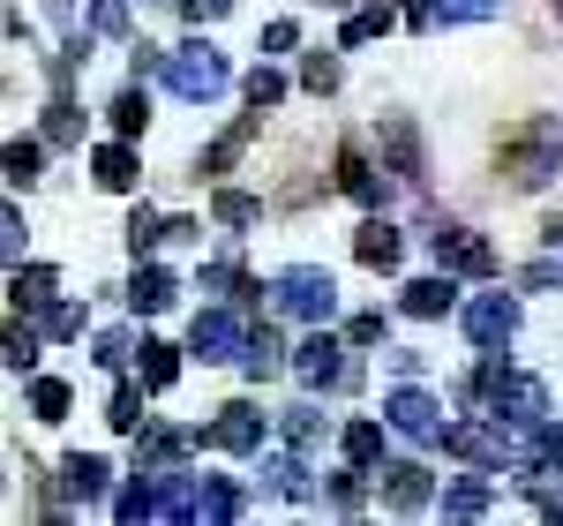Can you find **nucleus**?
<instances>
[{
    "label": "nucleus",
    "mask_w": 563,
    "mask_h": 526,
    "mask_svg": "<svg viewBox=\"0 0 563 526\" xmlns=\"http://www.w3.org/2000/svg\"><path fill=\"white\" fill-rule=\"evenodd\" d=\"M180 302V278L166 271L158 256H135V278H129V308L135 316H166Z\"/></svg>",
    "instance_id": "dca6fc26"
},
{
    "label": "nucleus",
    "mask_w": 563,
    "mask_h": 526,
    "mask_svg": "<svg viewBox=\"0 0 563 526\" xmlns=\"http://www.w3.org/2000/svg\"><path fill=\"white\" fill-rule=\"evenodd\" d=\"M353 256H361V271H398V263H406V233H398L384 211H368L361 233H353Z\"/></svg>",
    "instance_id": "f3484780"
},
{
    "label": "nucleus",
    "mask_w": 563,
    "mask_h": 526,
    "mask_svg": "<svg viewBox=\"0 0 563 526\" xmlns=\"http://www.w3.org/2000/svg\"><path fill=\"white\" fill-rule=\"evenodd\" d=\"M23 256H31V219L15 196H0V271H15Z\"/></svg>",
    "instance_id": "f704fd0d"
},
{
    "label": "nucleus",
    "mask_w": 563,
    "mask_h": 526,
    "mask_svg": "<svg viewBox=\"0 0 563 526\" xmlns=\"http://www.w3.org/2000/svg\"><path fill=\"white\" fill-rule=\"evenodd\" d=\"M286 76H278V68H271V61H256V68H249V76H241V98H249V106H256V113H278V106H286Z\"/></svg>",
    "instance_id": "c9c22d12"
},
{
    "label": "nucleus",
    "mask_w": 563,
    "mask_h": 526,
    "mask_svg": "<svg viewBox=\"0 0 563 526\" xmlns=\"http://www.w3.org/2000/svg\"><path fill=\"white\" fill-rule=\"evenodd\" d=\"M90 180H98L106 196H135V180H143V158H135L129 135H113V143H98V151H90Z\"/></svg>",
    "instance_id": "4468645a"
},
{
    "label": "nucleus",
    "mask_w": 563,
    "mask_h": 526,
    "mask_svg": "<svg viewBox=\"0 0 563 526\" xmlns=\"http://www.w3.org/2000/svg\"><path fill=\"white\" fill-rule=\"evenodd\" d=\"M376 489H384V512H429V504H435V474L421 467V459L376 467Z\"/></svg>",
    "instance_id": "9b49d317"
},
{
    "label": "nucleus",
    "mask_w": 563,
    "mask_h": 526,
    "mask_svg": "<svg viewBox=\"0 0 563 526\" xmlns=\"http://www.w3.org/2000/svg\"><path fill=\"white\" fill-rule=\"evenodd\" d=\"M38 331L53 339V347H68V339H84V331H90V308L68 302V294H53V302L38 308Z\"/></svg>",
    "instance_id": "2f4dec72"
},
{
    "label": "nucleus",
    "mask_w": 563,
    "mask_h": 526,
    "mask_svg": "<svg viewBox=\"0 0 563 526\" xmlns=\"http://www.w3.org/2000/svg\"><path fill=\"white\" fill-rule=\"evenodd\" d=\"M53 294H60V271H53V263H15V271H8V308H23V316H38L45 302H53Z\"/></svg>",
    "instance_id": "5701e85b"
},
{
    "label": "nucleus",
    "mask_w": 563,
    "mask_h": 526,
    "mask_svg": "<svg viewBox=\"0 0 563 526\" xmlns=\"http://www.w3.org/2000/svg\"><path fill=\"white\" fill-rule=\"evenodd\" d=\"M294 376L308 392H353L361 384V361L346 339H331V324H308V339L294 347Z\"/></svg>",
    "instance_id": "20e7f679"
},
{
    "label": "nucleus",
    "mask_w": 563,
    "mask_h": 526,
    "mask_svg": "<svg viewBox=\"0 0 563 526\" xmlns=\"http://www.w3.org/2000/svg\"><path fill=\"white\" fill-rule=\"evenodd\" d=\"M98 369H129L135 361V331H98V353H90Z\"/></svg>",
    "instance_id": "c03bdc74"
},
{
    "label": "nucleus",
    "mask_w": 563,
    "mask_h": 526,
    "mask_svg": "<svg viewBox=\"0 0 563 526\" xmlns=\"http://www.w3.org/2000/svg\"><path fill=\"white\" fill-rule=\"evenodd\" d=\"M106 489H113V459H98V451H68L60 459V496L68 504H106Z\"/></svg>",
    "instance_id": "2eb2a0df"
},
{
    "label": "nucleus",
    "mask_w": 563,
    "mask_h": 526,
    "mask_svg": "<svg viewBox=\"0 0 563 526\" xmlns=\"http://www.w3.org/2000/svg\"><path fill=\"white\" fill-rule=\"evenodd\" d=\"M323 8H353V0H323Z\"/></svg>",
    "instance_id": "6e6d98bb"
},
{
    "label": "nucleus",
    "mask_w": 563,
    "mask_h": 526,
    "mask_svg": "<svg viewBox=\"0 0 563 526\" xmlns=\"http://www.w3.org/2000/svg\"><path fill=\"white\" fill-rule=\"evenodd\" d=\"M533 443H541V459H549V467H563V421H541Z\"/></svg>",
    "instance_id": "09e8293b"
},
{
    "label": "nucleus",
    "mask_w": 563,
    "mask_h": 526,
    "mask_svg": "<svg viewBox=\"0 0 563 526\" xmlns=\"http://www.w3.org/2000/svg\"><path fill=\"white\" fill-rule=\"evenodd\" d=\"M384 353H390V376H421V369H429L421 347H384Z\"/></svg>",
    "instance_id": "de8ad7c7"
},
{
    "label": "nucleus",
    "mask_w": 563,
    "mask_h": 526,
    "mask_svg": "<svg viewBox=\"0 0 563 526\" xmlns=\"http://www.w3.org/2000/svg\"><path fill=\"white\" fill-rule=\"evenodd\" d=\"M429 256H435V271H451V278H496V249L481 241L474 226H459V219L429 226Z\"/></svg>",
    "instance_id": "6e6552de"
},
{
    "label": "nucleus",
    "mask_w": 563,
    "mask_h": 526,
    "mask_svg": "<svg viewBox=\"0 0 563 526\" xmlns=\"http://www.w3.org/2000/svg\"><path fill=\"white\" fill-rule=\"evenodd\" d=\"M271 429H278V443H294V451H316V443H331V437H339L323 406H286V414H278Z\"/></svg>",
    "instance_id": "a878e982"
},
{
    "label": "nucleus",
    "mask_w": 563,
    "mask_h": 526,
    "mask_svg": "<svg viewBox=\"0 0 563 526\" xmlns=\"http://www.w3.org/2000/svg\"><path fill=\"white\" fill-rule=\"evenodd\" d=\"M45 23H60V31H76V0H45Z\"/></svg>",
    "instance_id": "603ef678"
},
{
    "label": "nucleus",
    "mask_w": 563,
    "mask_h": 526,
    "mask_svg": "<svg viewBox=\"0 0 563 526\" xmlns=\"http://www.w3.org/2000/svg\"><path fill=\"white\" fill-rule=\"evenodd\" d=\"M294 45H301V23H294V15L263 23V53H294Z\"/></svg>",
    "instance_id": "49530a36"
},
{
    "label": "nucleus",
    "mask_w": 563,
    "mask_h": 526,
    "mask_svg": "<svg viewBox=\"0 0 563 526\" xmlns=\"http://www.w3.org/2000/svg\"><path fill=\"white\" fill-rule=\"evenodd\" d=\"M225 8H233V0H180V15H188V23H196V31H203V23H218V15H225Z\"/></svg>",
    "instance_id": "8fccbe9b"
},
{
    "label": "nucleus",
    "mask_w": 563,
    "mask_h": 526,
    "mask_svg": "<svg viewBox=\"0 0 563 526\" xmlns=\"http://www.w3.org/2000/svg\"><path fill=\"white\" fill-rule=\"evenodd\" d=\"M443 519H481L488 512V482H443Z\"/></svg>",
    "instance_id": "4c0bfd02"
},
{
    "label": "nucleus",
    "mask_w": 563,
    "mask_h": 526,
    "mask_svg": "<svg viewBox=\"0 0 563 526\" xmlns=\"http://www.w3.org/2000/svg\"><path fill=\"white\" fill-rule=\"evenodd\" d=\"M45 151H84V106L68 98V90H53L45 98Z\"/></svg>",
    "instance_id": "bb28decb"
},
{
    "label": "nucleus",
    "mask_w": 563,
    "mask_h": 526,
    "mask_svg": "<svg viewBox=\"0 0 563 526\" xmlns=\"http://www.w3.org/2000/svg\"><path fill=\"white\" fill-rule=\"evenodd\" d=\"M211 226H225V233L263 226V196H249V188H218V196H211Z\"/></svg>",
    "instance_id": "72a5a7b5"
},
{
    "label": "nucleus",
    "mask_w": 563,
    "mask_h": 526,
    "mask_svg": "<svg viewBox=\"0 0 563 526\" xmlns=\"http://www.w3.org/2000/svg\"><path fill=\"white\" fill-rule=\"evenodd\" d=\"M384 421H390V437L421 443V451H443V429H451L443 398H435L421 376H398V384L384 392Z\"/></svg>",
    "instance_id": "7ed1b4c3"
},
{
    "label": "nucleus",
    "mask_w": 563,
    "mask_h": 526,
    "mask_svg": "<svg viewBox=\"0 0 563 526\" xmlns=\"http://www.w3.org/2000/svg\"><path fill=\"white\" fill-rule=\"evenodd\" d=\"M90 39H129V0H90Z\"/></svg>",
    "instance_id": "79ce46f5"
},
{
    "label": "nucleus",
    "mask_w": 563,
    "mask_h": 526,
    "mask_svg": "<svg viewBox=\"0 0 563 526\" xmlns=\"http://www.w3.org/2000/svg\"><path fill=\"white\" fill-rule=\"evenodd\" d=\"M143 376H135V384H121V392H113V406H106V421H113V429H121V437H135V429H143V421H151V414H143Z\"/></svg>",
    "instance_id": "58836bf2"
},
{
    "label": "nucleus",
    "mask_w": 563,
    "mask_h": 526,
    "mask_svg": "<svg viewBox=\"0 0 563 526\" xmlns=\"http://www.w3.org/2000/svg\"><path fill=\"white\" fill-rule=\"evenodd\" d=\"M323 512H339V519L361 512V467H346V474H331V482H323Z\"/></svg>",
    "instance_id": "37998d69"
},
{
    "label": "nucleus",
    "mask_w": 563,
    "mask_h": 526,
    "mask_svg": "<svg viewBox=\"0 0 563 526\" xmlns=\"http://www.w3.org/2000/svg\"><path fill=\"white\" fill-rule=\"evenodd\" d=\"M549 15H556V23H563V0H549Z\"/></svg>",
    "instance_id": "5fc2aeb1"
},
{
    "label": "nucleus",
    "mask_w": 563,
    "mask_h": 526,
    "mask_svg": "<svg viewBox=\"0 0 563 526\" xmlns=\"http://www.w3.org/2000/svg\"><path fill=\"white\" fill-rule=\"evenodd\" d=\"M390 23H398V8H390V0H353L346 31H339V53H353V45H368V39H384Z\"/></svg>",
    "instance_id": "c756f323"
},
{
    "label": "nucleus",
    "mask_w": 563,
    "mask_h": 526,
    "mask_svg": "<svg viewBox=\"0 0 563 526\" xmlns=\"http://www.w3.org/2000/svg\"><path fill=\"white\" fill-rule=\"evenodd\" d=\"M398 316H413V324L459 316V278H451V271H435V278H406V286H398Z\"/></svg>",
    "instance_id": "f8f14e48"
},
{
    "label": "nucleus",
    "mask_w": 563,
    "mask_h": 526,
    "mask_svg": "<svg viewBox=\"0 0 563 526\" xmlns=\"http://www.w3.org/2000/svg\"><path fill=\"white\" fill-rule=\"evenodd\" d=\"M256 482L271 489V496H286V504H308V496H316V482H308V451H294V443H286L278 459L256 451Z\"/></svg>",
    "instance_id": "a211bd4d"
},
{
    "label": "nucleus",
    "mask_w": 563,
    "mask_h": 526,
    "mask_svg": "<svg viewBox=\"0 0 563 526\" xmlns=\"http://www.w3.org/2000/svg\"><path fill=\"white\" fill-rule=\"evenodd\" d=\"M256 135H263V113H256V106H249V113H241V121H233V129L218 135V143H211V151H203V158H196V180H203V174H211V180H225V174H233V166H241V151H249Z\"/></svg>",
    "instance_id": "aec40b11"
},
{
    "label": "nucleus",
    "mask_w": 563,
    "mask_h": 526,
    "mask_svg": "<svg viewBox=\"0 0 563 526\" xmlns=\"http://www.w3.org/2000/svg\"><path fill=\"white\" fill-rule=\"evenodd\" d=\"M384 339H390V316H384V308H361V316L346 324V347L353 353H376Z\"/></svg>",
    "instance_id": "a19ab883"
},
{
    "label": "nucleus",
    "mask_w": 563,
    "mask_h": 526,
    "mask_svg": "<svg viewBox=\"0 0 563 526\" xmlns=\"http://www.w3.org/2000/svg\"><path fill=\"white\" fill-rule=\"evenodd\" d=\"M241 512H249V496L225 482V474H203V482H196V512H188V519H241Z\"/></svg>",
    "instance_id": "7c9ffc66"
},
{
    "label": "nucleus",
    "mask_w": 563,
    "mask_h": 526,
    "mask_svg": "<svg viewBox=\"0 0 563 526\" xmlns=\"http://www.w3.org/2000/svg\"><path fill=\"white\" fill-rule=\"evenodd\" d=\"M203 451H225V459H256L263 437H271V414H263L256 398H233V406H218V421L196 429Z\"/></svg>",
    "instance_id": "0eeeda50"
},
{
    "label": "nucleus",
    "mask_w": 563,
    "mask_h": 526,
    "mask_svg": "<svg viewBox=\"0 0 563 526\" xmlns=\"http://www.w3.org/2000/svg\"><path fill=\"white\" fill-rule=\"evenodd\" d=\"M271 294H278V316H294V324H331L339 316V278L323 263H286L271 278Z\"/></svg>",
    "instance_id": "39448f33"
},
{
    "label": "nucleus",
    "mask_w": 563,
    "mask_h": 526,
    "mask_svg": "<svg viewBox=\"0 0 563 526\" xmlns=\"http://www.w3.org/2000/svg\"><path fill=\"white\" fill-rule=\"evenodd\" d=\"M504 15V0H413L406 8V23L413 31H443V23H496Z\"/></svg>",
    "instance_id": "6ab92c4d"
},
{
    "label": "nucleus",
    "mask_w": 563,
    "mask_h": 526,
    "mask_svg": "<svg viewBox=\"0 0 563 526\" xmlns=\"http://www.w3.org/2000/svg\"><path fill=\"white\" fill-rule=\"evenodd\" d=\"M135 376H143V392H174L180 384V347L143 339V347H135Z\"/></svg>",
    "instance_id": "c85d7f7f"
},
{
    "label": "nucleus",
    "mask_w": 563,
    "mask_h": 526,
    "mask_svg": "<svg viewBox=\"0 0 563 526\" xmlns=\"http://www.w3.org/2000/svg\"><path fill=\"white\" fill-rule=\"evenodd\" d=\"M241 339H249V308L211 302V308H196V324H188V361H203V369L241 361Z\"/></svg>",
    "instance_id": "423d86ee"
},
{
    "label": "nucleus",
    "mask_w": 563,
    "mask_h": 526,
    "mask_svg": "<svg viewBox=\"0 0 563 526\" xmlns=\"http://www.w3.org/2000/svg\"><path fill=\"white\" fill-rule=\"evenodd\" d=\"M556 174H563V113H526V121H511L504 143H496V180L533 196V188H549Z\"/></svg>",
    "instance_id": "f257e3e1"
},
{
    "label": "nucleus",
    "mask_w": 563,
    "mask_h": 526,
    "mask_svg": "<svg viewBox=\"0 0 563 526\" xmlns=\"http://www.w3.org/2000/svg\"><path fill=\"white\" fill-rule=\"evenodd\" d=\"M278 369H294V353L278 339V324H249V339H241V376L263 384V376H278Z\"/></svg>",
    "instance_id": "4be33fe9"
},
{
    "label": "nucleus",
    "mask_w": 563,
    "mask_h": 526,
    "mask_svg": "<svg viewBox=\"0 0 563 526\" xmlns=\"http://www.w3.org/2000/svg\"><path fill=\"white\" fill-rule=\"evenodd\" d=\"M166 241H180V249H188V241H203V219H188V211L166 219Z\"/></svg>",
    "instance_id": "3c124183"
},
{
    "label": "nucleus",
    "mask_w": 563,
    "mask_h": 526,
    "mask_svg": "<svg viewBox=\"0 0 563 526\" xmlns=\"http://www.w3.org/2000/svg\"><path fill=\"white\" fill-rule=\"evenodd\" d=\"M158 84L174 90V98H188V106H211V98L233 90V61H225L211 39H180L174 53H166V68H158Z\"/></svg>",
    "instance_id": "f03ea898"
},
{
    "label": "nucleus",
    "mask_w": 563,
    "mask_h": 526,
    "mask_svg": "<svg viewBox=\"0 0 563 526\" xmlns=\"http://www.w3.org/2000/svg\"><path fill=\"white\" fill-rule=\"evenodd\" d=\"M38 353H45V331L15 308V316L0 324V369H8V376H38Z\"/></svg>",
    "instance_id": "412c9836"
},
{
    "label": "nucleus",
    "mask_w": 563,
    "mask_h": 526,
    "mask_svg": "<svg viewBox=\"0 0 563 526\" xmlns=\"http://www.w3.org/2000/svg\"><path fill=\"white\" fill-rule=\"evenodd\" d=\"M519 286H526V294H549V286H563V263H556V256L526 263V271H519Z\"/></svg>",
    "instance_id": "a18cd8bd"
},
{
    "label": "nucleus",
    "mask_w": 563,
    "mask_h": 526,
    "mask_svg": "<svg viewBox=\"0 0 563 526\" xmlns=\"http://www.w3.org/2000/svg\"><path fill=\"white\" fill-rule=\"evenodd\" d=\"M106 121H113V135H143L151 129V90H143V76H129V84L113 90V106H106Z\"/></svg>",
    "instance_id": "cd10ccee"
},
{
    "label": "nucleus",
    "mask_w": 563,
    "mask_h": 526,
    "mask_svg": "<svg viewBox=\"0 0 563 526\" xmlns=\"http://www.w3.org/2000/svg\"><path fill=\"white\" fill-rule=\"evenodd\" d=\"M459 331L474 339V353H511V339H519V302L511 294H481V302L459 308Z\"/></svg>",
    "instance_id": "1a4fd4ad"
},
{
    "label": "nucleus",
    "mask_w": 563,
    "mask_h": 526,
    "mask_svg": "<svg viewBox=\"0 0 563 526\" xmlns=\"http://www.w3.org/2000/svg\"><path fill=\"white\" fill-rule=\"evenodd\" d=\"M376 151H384V174H398L406 188L429 180V143H421V129H413L406 113H384V121H376Z\"/></svg>",
    "instance_id": "9d476101"
},
{
    "label": "nucleus",
    "mask_w": 563,
    "mask_h": 526,
    "mask_svg": "<svg viewBox=\"0 0 563 526\" xmlns=\"http://www.w3.org/2000/svg\"><path fill=\"white\" fill-rule=\"evenodd\" d=\"M0 180L31 196L45 180V135H8V143H0Z\"/></svg>",
    "instance_id": "b1692460"
},
{
    "label": "nucleus",
    "mask_w": 563,
    "mask_h": 526,
    "mask_svg": "<svg viewBox=\"0 0 563 526\" xmlns=\"http://www.w3.org/2000/svg\"><path fill=\"white\" fill-rule=\"evenodd\" d=\"M384 437H390L384 414H361V421H346V429H339V451H346V467L376 474V467H384Z\"/></svg>",
    "instance_id": "393cba45"
},
{
    "label": "nucleus",
    "mask_w": 563,
    "mask_h": 526,
    "mask_svg": "<svg viewBox=\"0 0 563 526\" xmlns=\"http://www.w3.org/2000/svg\"><path fill=\"white\" fill-rule=\"evenodd\" d=\"M339 84H346V68H339V53H323V45H316V53L301 61V90H316V98H331Z\"/></svg>",
    "instance_id": "ea45409f"
},
{
    "label": "nucleus",
    "mask_w": 563,
    "mask_h": 526,
    "mask_svg": "<svg viewBox=\"0 0 563 526\" xmlns=\"http://www.w3.org/2000/svg\"><path fill=\"white\" fill-rule=\"evenodd\" d=\"M331 188H339V196H353V204H368V211H376V204H390V180L376 174V158H368L361 143H339V180H331Z\"/></svg>",
    "instance_id": "ddd939ff"
},
{
    "label": "nucleus",
    "mask_w": 563,
    "mask_h": 526,
    "mask_svg": "<svg viewBox=\"0 0 563 526\" xmlns=\"http://www.w3.org/2000/svg\"><path fill=\"white\" fill-rule=\"evenodd\" d=\"M541 241H549V249H563V211H549V219H541Z\"/></svg>",
    "instance_id": "864d4df0"
},
{
    "label": "nucleus",
    "mask_w": 563,
    "mask_h": 526,
    "mask_svg": "<svg viewBox=\"0 0 563 526\" xmlns=\"http://www.w3.org/2000/svg\"><path fill=\"white\" fill-rule=\"evenodd\" d=\"M158 249H166V219L151 204H135L129 211V256H158Z\"/></svg>",
    "instance_id": "e433bc0d"
},
{
    "label": "nucleus",
    "mask_w": 563,
    "mask_h": 526,
    "mask_svg": "<svg viewBox=\"0 0 563 526\" xmlns=\"http://www.w3.org/2000/svg\"><path fill=\"white\" fill-rule=\"evenodd\" d=\"M68 406H76V384H68V376H31V421L60 429V421H68Z\"/></svg>",
    "instance_id": "473e14b6"
}]
</instances>
